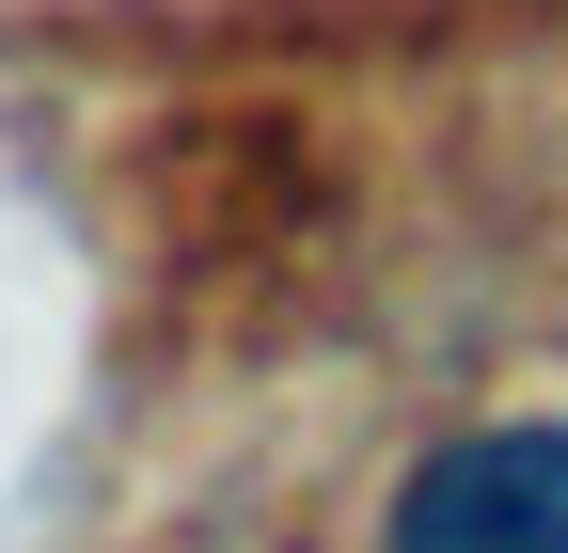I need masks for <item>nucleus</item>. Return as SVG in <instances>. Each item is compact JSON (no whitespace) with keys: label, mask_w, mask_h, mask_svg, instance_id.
<instances>
[{"label":"nucleus","mask_w":568,"mask_h":553,"mask_svg":"<svg viewBox=\"0 0 568 553\" xmlns=\"http://www.w3.org/2000/svg\"><path fill=\"white\" fill-rule=\"evenodd\" d=\"M395 553H568V428H458L395 491Z\"/></svg>","instance_id":"obj_1"}]
</instances>
